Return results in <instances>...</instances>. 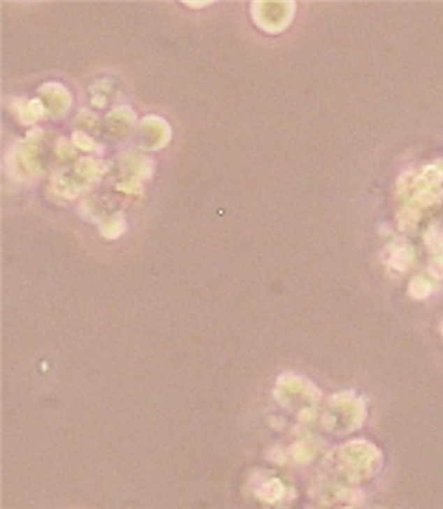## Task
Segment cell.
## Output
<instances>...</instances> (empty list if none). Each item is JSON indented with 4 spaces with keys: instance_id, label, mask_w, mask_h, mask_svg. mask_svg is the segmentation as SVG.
<instances>
[{
    "instance_id": "1",
    "label": "cell",
    "mask_w": 443,
    "mask_h": 509,
    "mask_svg": "<svg viewBox=\"0 0 443 509\" xmlns=\"http://www.w3.org/2000/svg\"><path fill=\"white\" fill-rule=\"evenodd\" d=\"M390 259H391L394 268H399V270L408 268V265L412 261V251H410L408 243L396 242L395 246L391 250Z\"/></svg>"
},
{
    "instance_id": "2",
    "label": "cell",
    "mask_w": 443,
    "mask_h": 509,
    "mask_svg": "<svg viewBox=\"0 0 443 509\" xmlns=\"http://www.w3.org/2000/svg\"><path fill=\"white\" fill-rule=\"evenodd\" d=\"M430 293V284L424 278H416L410 284V294L416 299L427 298Z\"/></svg>"
}]
</instances>
